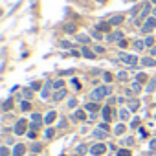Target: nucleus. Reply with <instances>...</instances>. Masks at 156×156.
<instances>
[{
  "label": "nucleus",
  "instance_id": "1",
  "mask_svg": "<svg viewBox=\"0 0 156 156\" xmlns=\"http://www.w3.org/2000/svg\"><path fill=\"white\" fill-rule=\"evenodd\" d=\"M108 94H110V87H107V85L105 87H98L96 90H92L88 94V99L90 101H103Z\"/></svg>",
  "mask_w": 156,
  "mask_h": 156
},
{
  "label": "nucleus",
  "instance_id": "2",
  "mask_svg": "<svg viewBox=\"0 0 156 156\" xmlns=\"http://www.w3.org/2000/svg\"><path fill=\"white\" fill-rule=\"evenodd\" d=\"M116 61H121V62H125V64H129L132 68H136V64H138V57L136 55H129V53H123V51L118 53Z\"/></svg>",
  "mask_w": 156,
  "mask_h": 156
},
{
  "label": "nucleus",
  "instance_id": "3",
  "mask_svg": "<svg viewBox=\"0 0 156 156\" xmlns=\"http://www.w3.org/2000/svg\"><path fill=\"white\" fill-rule=\"evenodd\" d=\"M26 129H28V121H26V119H19V121L15 123V129H13V132H15L17 136H22V134L26 132Z\"/></svg>",
  "mask_w": 156,
  "mask_h": 156
},
{
  "label": "nucleus",
  "instance_id": "4",
  "mask_svg": "<svg viewBox=\"0 0 156 156\" xmlns=\"http://www.w3.org/2000/svg\"><path fill=\"white\" fill-rule=\"evenodd\" d=\"M151 11H152V8H151V4H149V2H147V4H143V8H141V11H140V17L136 19V24H140L141 20H147L145 17H147V15H149Z\"/></svg>",
  "mask_w": 156,
  "mask_h": 156
},
{
  "label": "nucleus",
  "instance_id": "5",
  "mask_svg": "<svg viewBox=\"0 0 156 156\" xmlns=\"http://www.w3.org/2000/svg\"><path fill=\"white\" fill-rule=\"evenodd\" d=\"M105 151H107L105 143H96L90 147V154H94V156H101V154H105Z\"/></svg>",
  "mask_w": 156,
  "mask_h": 156
},
{
  "label": "nucleus",
  "instance_id": "6",
  "mask_svg": "<svg viewBox=\"0 0 156 156\" xmlns=\"http://www.w3.org/2000/svg\"><path fill=\"white\" fill-rule=\"evenodd\" d=\"M156 28V19H147L141 26V33H151Z\"/></svg>",
  "mask_w": 156,
  "mask_h": 156
},
{
  "label": "nucleus",
  "instance_id": "7",
  "mask_svg": "<svg viewBox=\"0 0 156 156\" xmlns=\"http://www.w3.org/2000/svg\"><path fill=\"white\" fill-rule=\"evenodd\" d=\"M24 154H26V145L22 143H17L11 151V156H24Z\"/></svg>",
  "mask_w": 156,
  "mask_h": 156
},
{
  "label": "nucleus",
  "instance_id": "8",
  "mask_svg": "<svg viewBox=\"0 0 156 156\" xmlns=\"http://www.w3.org/2000/svg\"><path fill=\"white\" fill-rule=\"evenodd\" d=\"M123 22V15H112L110 19H108V24L110 26H119Z\"/></svg>",
  "mask_w": 156,
  "mask_h": 156
},
{
  "label": "nucleus",
  "instance_id": "9",
  "mask_svg": "<svg viewBox=\"0 0 156 156\" xmlns=\"http://www.w3.org/2000/svg\"><path fill=\"white\" fill-rule=\"evenodd\" d=\"M55 118H57V112H55V110H50V112L44 116V123H46V125H51V123L55 121Z\"/></svg>",
  "mask_w": 156,
  "mask_h": 156
},
{
  "label": "nucleus",
  "instance_id": "10",
  "mask_svg": "<svg viewBox=\"0 0 156 156\" xmlns=\"http://www.w3.org/2000/svg\"><path fill=\"white\" fill-rule=\"evenodd\" d=\"M107 41H108V42H114V41H123V31H114L112 35H108V37H107Z\"/></svg>",
  "mask_w": 156,
  "mask_h": 156
},
{
  "label": "nucleus",
  "instance_id": "11",
  "mask_svg": "<svg viewBox=\"0 0 156 156\" xmlns=\"http://www.w3.org/2000/svg\"><path fill=\"white\" fill-rule=\"evenodd\" d=\"M62 30H64V33H75L77 31V26H75V22H66Z\"/></svg>",
  "mask_w": 156,
  "mask_h": 156
},
{
  "label": "nucleus",
  "instance_id": "12",
  "mask_svg": "<svg viewBox=\"0 0 156 156\" xmlns=\"http://www.w3.org/2000/svg\"><path fill=\"white\" fill-rule=\"evenodd\" d=\"M132 48H134V51H141V50L145 48V41H141V39H136V41L132 42Z\"/></svg>",
  "mask_w": 156,
  "mask_h": 156
},
{
  "label": "nucleus",
  "instance_id": "13",
  "mask_svg": "<svg viewBox=\"0 0 156 156\" xmlns=\"http://www.w3.org/2000/svg\"><path fill=\"white\" fill-rule=\"evenodd\" d=\"M81 55H85V57H88V59H94V57H96V51H92L88 46H83V48H81Z\"/></svg>",
  "mask_w": 156,
  "mask_h": 156
},
{
  "label": "nucleus",
  "instance_id": "14",
  "mask_svg": "<svg viewBox=\"0 0 156 156\" xmlns=\"http://www.w3.org/2000/svg\"><path fill=\"white\" fill-rule=\"evenodd\" d=\"M75 39L79 41L83 46H87V44L90 42V37H88V35H85V33H77V35H75Z\"/></svg>",
  "mask_w": 156,
  "mask_h": 156
},
{
  "label": "nucleus",
  "instance_id": "15",
  "mask_svg": "<svg viewBox=\"0 0 156 156\" xmlns=\"http://www.w3.org/2000/svg\"><path fill=\"white\" fill-rule=\"evenodd\" d=\"M50 87H53V83H50V81H48V83H46V87H44V88H42V92H41L42 99H48V98H50Z\"/></svg>",
  "mask_w": 156,
  "mask_h": 156
},
{
  "label": "nucleus",
  "instance_id": "16",
  "mask_svg": "<svg viewBox=\"0 0 156 156\" xmlns=\"http://www.w3.org/2000/svg\"><path fill=\"white\" fill-rule=\"evenodd\" d=\"M66 98V90L64 88H61V90H57L55 94H53V101H61V99H64Z\"/></svg>",
  "mask_w": 156,
  "mask_h": 156
},
{
  "label": "nucleus",
  "instance_id": "17",
  "mask_svg": "<svg viewBox=\"0 0 156 156\" xmlns=\"http://www.w3.org/2000/svg\"><path fill=\"white\" fill-rule=\"evenodd\" d=\"M138 108H140V101H138V99H130V101H129V110H130V112H136Z\"/></svg>",
  "mask_w": 156,
  "mask_h": 156
},
{
  "label": "nucleus",
  "instance_id": "18",
  "mask_svg": "<svg viewBox=\"0 0 156 156\" xmlns=\"http://www.w3.org/2000/svg\"><path fill=\"white\" fill-rule=\"evenodd\" d=\"M141 64L151 68V66H156V61H154L152 57H143V59H141Z\"/></svg>",
  "mask_w": 156,
  "mask_h": 156
},
{
  "label": "nucleus",
  "instance_id": "19",
  "mask_svg": "<svg viewBox=\"0 0 156 156\" xmlns=\"http://www.w3.org/2000/svg\"><path fill=\"white\" fill-rule=\"evenodd\" d=\"M87 110H90V112H98L99 110V105L96 103V101H90V103H87V107H85Z\"/></svg>",
  "mask_w": 156,
  "mask_h": 156
},
{
  "label": "nucleus",
  "instance_id": "20",
  "mask_svg": "<svg viewBox=\"0 0 156 156\" xmlns=\"http://www.w3.org/2000/svg\"><path fill=\"white\" fill-rule=\"evenodd\" d=\"M101 114H103V121H110V107H103V110H101Z\"/></svg>",
  "mask_w": 156,
  "mask_h": 156
},
{
  "label": "nucleus",
  "instance_id": "21",
  "mask_svg": "<svg viewBox=\"0 0 156 156\" xmlns=\"http://www.w3.org/2000/svg\"><path fill=\"white\" fill-rule=\"evenodd\" d=\"M129 112H130V110H127V108H121V110L118 112L119 119H121V121H127V119H129Z\"/></svg>",
  "mask_w": 156,
  "mask_h": 156
},
{
  "label": "nucleus",
  "instance_id": "22",
  "mask_svg": "<svg viewBox=\"0 0 156 156\" xmlns=\"http://www.w3.org/2000/svg\"><path fill=\"white\" fill-rule=\"evenodd\" d=\"M75 119H81V121H85L87 119V114H85V110H75Z\"/></svg>",
  "mask_w": 156,
  "mask_h": 156
},
{
  "label": "nucleus",
  "instance_id": "23",
  "mask_svg": "<svg viewBox=\"0 0 156 156\" xmlns=\"http://www.w3.org/2000/svg\"><path fill=\"white\" fill-rule=\"evenodd\" d=\"M94 136L101 140V138H105V136H107V130H103V129H96V130H94Z\"/></svg>",
  "mask_w": 156,
  "mask_h": 156
},
{
  "label": "nucleus",
  "instance_id": "24",
  "mask_svg": "<svg viewBox=\"0 0 156 156\" xmlns=\"http://www.w3.org/2000/svg\"><path fill=\"white\" fill-rule=\"evenodd\" d=\"M127 79H129V75H127V72H118V81L125 83Z\"/></svg>",
  "mask_w": 156,
  "mask_h": 156
},
{
  "label": "nucleus",
  "instance_id": "25",
  "mask_svg": "<svg viewBox=\"0 0 156 156\" xmlns=\"http://www.w3.org/2000/svg\"><path fill=\"white\" fill-rule=\"evenodd\" d=\"M87 151H88V145H85V143H83V145H79V147H77V156H81V154H85Z\"/></svg>",
  "mask_w": 156,
  "mask_h": 156
},
{
  "label": "nucleus",
  "instance_id": "26",
  "mask_svg": "<svg viewBox=\"0 0 156 156\" xmlns=\"http://www.w3.org/2000/svg\"><path fill=\"white\" fill-rule=\"evenodd\" d=\"M114 132H116V134H119V136H121V134H123V132H125V125H123V123H119V125H116V129H114Z\"/></svg>",
  "mask_w": 156,
  "mask_h": 156
},
{
  "label": "nucleus",
  "instance_id": "27",
  "mask_svg": "<svg viewBox=\"0 0 156 156\" xmlns=\"http://www.w3.org/2000/svg\"><path fill=\"white\" fill-rule=\"evenodd\" d=\"M31 119H33V123H41V121H44V118H42L41 114H31Z\"/></svg>",
  "mask_w": 156,
  "mask_h": 156
},
{
  "label": "nucleus",
  "instance_id": "28",
  "mask_svg": "<svg viewBox=\"0 0 156 156\" xmlns=\"http://www.w3.org/2000/svg\"><path fill=\"white\" fill-rule=\"evenodd\" d=\"M108 28H110V24H108V22H107V24H103V22H101V24H98V30H99V31H108Z\"/></svg>",
  "mask_w": 156,
  "mask_h": 156
},
{
  "label": "nucleus",
  "instance_id": "29",
  "mask_svg": "<svg viewBox=\"0 0 156 156\" xmlns=\"http://www.w3.org/2000/svg\"><path fill=\"white\" fill-rule=\"evenodd\" d=\"M92 37H94L96 41H101V39H103V33H101L99 30H96V31H92Z\"/></svg>",
  "mask_w": 156,
  "mask_h": 156
},
{
  "label": "nucleus",
  "instance_id": "30",
  "mask_svg": "<svg viewBox=\"0 0 156 156\" xmlns=\"http://www.w3.org/2000/svg\"><path fill=\"white\" fill-rule=\"evenodd\" d=\"M59 46H61V48L70 50V48H72V42H68V41H61V42H59Z\"/></svg>",
  "mask_w": 156,
  "mask_h": 156
},
{
  "label": "nucleus",
  "instance_id": "31",
  "mask_svg": "<svg viewBox=\"0 0 156 156\" xmlns=\"http://www.w3.org/2000/svg\"><path fill=\"white\" fill-rule=\"evenodd\" d=\"M140 90H141V83L134 81V83H132V92H140Z\"/></svg>",
  "mask_w": 156,
  "mask_h": 156
},
{
  "label": "nucleus",
  "instance_id": "32",
  "mask_svg": "<svg viewBox=\"0 0 156 156\" xmlns=\"http://www.w3.org/2000/svg\"><path fill=\"white\" fill-rule=\"evenodd\" d=\"M154 87H156V79H151V83L147 85V92H152V90H154Z\"/></svg>",
  "mask_w": 156,
  "mask_h": 156
},
{
  "label": "nucleus",
  "instance_id": "33",
  "mask_svg": "<svg viewBox=\"0 0 156 156\" xmlns=\"http://www.w3.org/2000/svg\"><path fill=\"white\" fill-rule=\"evenodd\" d=\"M145 79H147V75H145V73H138V75H136V81H138V83H143Z\"/></svg>",
  "mask_w": 156,
  "mask_h": 156
},
{
  "label": "nucleus",
  "instance_id": "34",
  "mask_svg": "<svg viewBox=\"0 0 156 156\" xmlns=\"http://www.w3.org/2000/svg\"><path fill=\"white\" fill-rule=\"evenodd\" d=\"M94 51H96V55H101V53H105V48L103 46H94Z\"/></svg>",
  "mask_w": 156,
  "mask_h": 156
},
{
  "label": "nucleus",
  "instance_id": "35",
  "mask_svg": "<svg viewBox=\"0 0 156 156\" xmlns=\"http://www.w3.org/2000/svg\"><path fill=\"white\" fill-rule=\"evenodd\" d=\"M53 87H55L57 90H61V88L64 87V81H62V79H59V81H55V83H53Z\"/></svg>",
  "mask_w": 156,
  "mask_h": 156
},
{
  "label": "nucleus",
  "instance_id": "36",
  "mask_svg": "<svg viewBox=\"0 0 156 156\" xmlns=\"http://www.w3.org/2000/svg\"><path fill=\"white\" fill-rule=\"evenodd\" d=\"M11 105H13V101H11V99H8V101L4 103V107H2V108H4V112H8V110L11 108Z\"/></svg>",
  "mask_w": 156,
  "mask_h": 156
},
{
  "label": "nucleus",
  "instance_id": "37",
  "mask_svg": "<svg viewBox=\"0 0 156 156\" xmlns=\"http://www.w3.org/2000/svg\"><path fill=\"white\" fill-rule=\"evenodd\" d=\"M41 149H42L41 143H33V145H31V151H33V152H41Z\"/></svg>",
  "mask_w": 156,
  "mask_h": 156
},
{
  "label": "nucleus",
  "instance_id": "38",
  "mask_svg": "<svg viewBox=\"0 0 156 156\" xmlns=\"http://www.w3.org/2000/svg\"><path fill=\"white\" fill-rule=\"evenodd\" d=\"M103 79H105V83H110V81H112V73L105 72V73H103Z\"/></svg>",
  "mask_w": 156,
  "mask_h": 156
},
{
  "label": "nucleus",
  "instance_id": "39",
  "mask_svg": "<svg viewBox=\"0 0 156 156\" xmlns=\"http://www.w3.org/2000/svg\"><path fill=\"white\" fill-rule=\"evenodd\" d=\"M152 44H154V39H152V37H147V39H145V46H147V48H151Z\"/></svg>",
  "mask_w": 156,
  "mask_h": 156
},
{
  "label": "nucleus",
  "instance_id": "40",
  "mask_svg": "<svg viewBox=\"0 0 156 156\" xmlns=\"http://www.w3.org/2000/svg\"><path fill=\"white\" fill-rule=\"evenodd\" d=\"M20 108H22L24 112H28V110H30V103H28V101H22V103H20Z\"/></svg>",
  "mask_w": 156,
  "mask_h": 156
},
{
  "label": "nucleus",
  "instance_id": "41",
  "mask_svg": "<svg viewBox=\"0 0 156 156\" xmlns=\"http://www.w3.org/2000/svg\"><path fill=\"white\" fill-rule=\"evenodd\" d=\"M118 156H130V152H129L127 149H119V151H118Z\"/></svg>",
  "mask_w": 156,
  "mask_h": 156
},
{
  "label": "nucleus",
  "instance_id": "42",
  "mask_svg": "<svg viewBox=\"0 0 156 156\" xmlns=\"http://www.w3.org/2000/svg\"><path fill=\"white\" fill-rule=\"evenodd\" d=\"M9 154V149L8 147H0V156H8Z\"/></svg>",
  "mask_w": 156,
  "mask_h": 156
},
{
  "label": "nucleus",
  "instance_id": "43",
  "mask_svg": "<svg viewBox=\"0 0 156 156\" xmlns=\"http://www.w3.org/2000/svg\"><path fill=\"white\" fill-rule=\"evenodd\" d=\"M149 149H151V151H156V138L149 141Z\"/></svg>",
  "mask_w": 156,
  "mask_h": 156
},
{
  "label": "nucleus",
  "instance_id": "44",
  "mask_svg": "<svg viewBox=\"0 0 156 156\" xmlns=\"http://www.w3.org/2000/svg\"><path fill=\"white\" fill-rule=\"evenodd\" d=\"M68 107H70V108L77 107V99H75V98H73V99H70V101H68Z\"/></svg>",
  "mask_w": 156,
  "mask_h": 156
},
{
  "label": "nucleus",
  "instance_id": "45",
  "mask_svg": "<svg viewBox=\"0 0 156 156\" xmlns=\"http://www.w3.org/2000/svg\"><path fill=\"white\" fill-rule=\"evenodd\" d=\"M22 96H24L26 99H28V98L31 99V90H24V92H22Z\"/></svg>",
  "mask_w": 156,
  "mask_h": 156
},
{
  "label": "nucleus",
  "instance_id": "46",
  "mask_svg": "<svg viewBox=\"0 0 156 156\" xmlns=\"http://www.w3.org/2000/svg\"><path fill=\"white\" fill-rule=\"evenodd\" d=\"M99 129H103V130H108V129H110V127H108V123H107V121H105V123H101V125H99Z\"/></svg>",
  "mask_w": 156,
  "mask_h": 156
},
{
  "label": "nucleus",
  "instance_id": "47",
  "mask_svg": "<svg viewBox=\"0 0 156 156\" xmlns=\"http://www.w3.org/2000/svg\"><path fill=\"white\" fill-rule=\"evenodd\" d=\"M46 138H53V129H48L46 130Z\"/></svg>",
  "mask_w": 156,
  "mask_h": 156
},
{
  "label": "nucleus",
  "instance_id": "48",
  "mask_svg": "<svg viewBox=\"0 0 156 156\" xmlns=\"http://www.w3.org/2000/svg\"><path fill=\"white\" fill-rule=\"evenodd\" d=\"M39 88H41V85H39V83H33V85H31V90H39Z\"/></svg>",
  "mask_w": 156,
  "mask_h": 156
},
{
  "label": "nucleus",
  "instance_id": "49",
  "mask_svg": "<svg viewBox=\"0 0 156 156\" xmlns=\"http://www.w3.org/2000/svg\"><path fill=\"white\" fill-rule=\"evenodd\" d=\"M119 48H127V41H119Z\"/></svg>",
  "mask_w": 156,
  "mask_h": 156
},
{
  "label": "nucleus",
  "instance_id": "50",
  "mask_svg": "<svg viewBox=\"0 0 156 156\" xmlns=\"http://www.w3.org/2000/svg\"><path fill=\"white\" fill-rule=\"evenodd\" d=\"M140 136H143V138L147 136V132H145V129H140Z\"/></svg>",
  "mask_w": 156,
  "mask_h": 156
},
{
  "label": "nucleus",
  "instance_id": "51",
  "mask_svg": "<svg viewBox=\"0 0 156 156\" xmlns=\"http://www.w3.org/2000/svg\"><path fill=\"white\" fill-rule=\"evenodd\" d=\"M132 143V138H125V145H130Z\"/></svg>",
  "mask_w": 156,
  "mask_h": 156
},
{
  "label": "nucleus",
  "instance_id": "52",
  "mask_svg": "<svg viewBox=\"0 0 156 156\" xmlns=\"http://www.w3.org/2000/svg\"><path fill=\"white\" fill-rule=\"evenodd\" d=\"M151 53H152V55H156V48H152V50H151Z\"/></svg>",
  "mask_w": 156,
  "mask_h": 156
},
{
  "label": "nucleus",
  "instance_id": "53",
  "mask_svg": "<svg viewBox=\"0 0 156 156\" xmlns=\"http://www.w3.org/2000/svg\"><path fill=\"white\" fill-rule=\"evenodd\" d=\"M147 156H156V152H149V154H147Z\"/></svg>",
  "mask_w": 156,
  "mask_h": 156
},
{
  "label": "nucleus",
  "instance_id": "54",
  "mask_svg": "<svg viewBox=\"0 0 156 156\" xmlns=\"http://www.w3.org/2000/svg\"><path fill=\"white\" fill-rule=\"evenodd\" d=\"M152 15H154V19H156V8H154V9H152Z\"/></svg>",
  "mask_w": 156,
  "mask_h": 156
},
{
  "label": "nucleus",
  "instance_id": "55",
  "mask_svg": "<svg viewBox=\"0 0 156 156\" xmlns=\"http://www.w3.org/2000/svg\"><path fill=\"white\" fill-rule=\"evenodd\" d=\"M151 4H156V0H151Z\"/></svg>",
  "mask_w": 156,
  "mask_h": 156
}]
</instances>
